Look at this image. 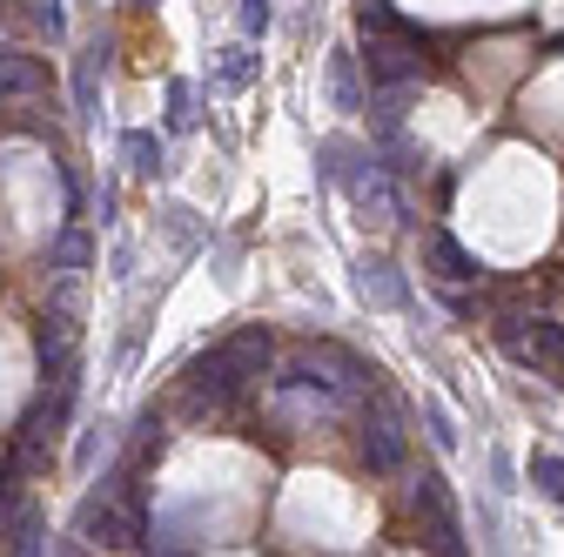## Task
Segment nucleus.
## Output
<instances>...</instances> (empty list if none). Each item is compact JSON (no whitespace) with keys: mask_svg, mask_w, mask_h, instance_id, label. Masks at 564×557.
I'll use <instances>...</instances> for the list:
<instances>
[{"mask_svg":"<svg viewBox=\"0 0 564 557\" xmlns=\"http://www.w3.org/2000/svg\"><path fill=\"white\" fill-rule=\"evenodd\" d=\"M423 28H410V34H370V81L377 88H410L416 75H423Z\"/></svg>","mask_w":564,"mask_h":557,"instance_id":"obj_1","label":"nucleus"},{"mask_svg":"<svg viewBox=\"0 0 564 557\" xmlns=\"http://www.w3.org/2000/svg\"><path fill=\"white\" fill-rule=\"evenodd\" d=\"M416 517H423V544H431L437 557H464V537H457V517H451V498H444V477L423 470L416 477Z\"/></svg>","mask_w":564,"mask_h":557,"instance_id":"obj_2","label":"nucleus"},{"mask_svg":"<svg viewBox=\"0 0 564 557\" xmlns=\"http://www.w3.org/2000/svg\"><path fill=\"white\" fill-rule=\"evenodd\" d=\"M236 390H242V376L229 370V357H223V350L195 357V363H188V376H182V403H188L195 416H202V409H223Z\"/></svg>","mask_w":564,"mask_h":557,"instance_id":"obj_3","label":"nucleus"},{"mask_svg":"<svg viewBox=\"0 0 564 557\" xmlns=\"http://www.w3.org/2000/svg\"><path fill=\"white\" fill-rule=\"evenodd\" d=\"M349 195H357V208H370L377 222H403V195H397L390 168H377V155L357 162V175H349Z\"/></svg>","mask_w":564,"mask_h":557,"instance_id":"obj_4","label":"nucleus"},{"mask_svg":"<svg viewBox=\"0 0 564 557\" xmlns=\"http://www.w3.org/2000/svg\"><path fill=\"white\" fill-rule=\"evenodd\" d=\"M128 531H134V517L121 511V498H115V491L82 504V544H95V550H115V544H128Z\"/></svg>","mask_w":564,"mask_h":557,"instance_id":"obj_5","label":"nucleus"},{"mask_svg":"<svg viewBox=\"0 0 564 557\" xmlns=\"http://www.w3.org/2000/svg\"><path fill=\"white\" fill-rule=\"evenodd\" d=\"M223 357H229V370L249 383V376H262V370H269L275 342H269V329H262V323H249V329H236V336L223 342Z\"/></svg>","mask_w":564,"mask_h":557,"instance_id":"obj_6","label":"nucleus"},{"mask_svg":"<svg viewBox=\"0 0 564 557\" xmlns=\"http://www.w3.org/2000/svg\"><path fill=\"white\" fill-rule=\"evenodd\" d=\"M423 255H431V275H437V283H451V290H457V283H477V262H470V249H464L457 236L437 229L431 242H423Z\"/></svg>","mask_w":564,"mask_h":557,"instance_id":"obj_7","label":"nucleus"},{"mask_svg":"<svg viewBox=\"0 0 564 557\" xmlns=\"http://www.w3.org/2000/svg\"><path fill=\"white\" fill-rule=\"evenodd\" d=\"M357 290H364V303H377V309H403V296H410L403 275H397L383 255H364V262H357Z\"/></svg>","mask_w":564,"mask_h":557,"instance_id":"obj_8","label":"nucleus"},{"mask_svg":"<svg viewBox=\"0 0 564 557\" xmlns=\"http://www.w3.org/2000/svg\"><path fill=\"white\" fill-rule=\"evenodd\" d=\"M41 61L34 54H14V47H0V108L8 101H28V95H41Z\"/></svg>","mask_w":564,"mask_h":557,"instance_id":"obj_9","label":"nucleus"},{"mask_svg":"<svg viewBox=\"0 0 564 557\" xmlns=\"http://www.w3.org/2000/svg\"><path fill=\"white\" fill-rule=\"evenodd\" d=\"M364 463H370L377 477L403 470V430L390 424V416H370V424H364Z\"/></svg>","mask_w":564,"mask_h":557,"instance_id":"obj_10","label":"nucleus"},{"mask_svg":"<svg viewBox=\"0 0 564 557\" xmlns=\"http://www.w3.org/2000/svg\"><path fill=\"white\" fill-rule=\"evenodd\" d=\"M524 370H564V323H551V316H531Z\"/></svg>","mask_w":564,"mask_h":557,"instance_id":"obj_11","label":"nucleus"},{"mask_svg":"<svg viewBox=\"0 0 564 557\" xmlns=\"http://www.w3.org/2000/svg\"><path fill=\"white\" fill-rule=\"evenodd\" d=\"M329 101H336L343 114L370 108V101H364V81H357V54H349V47H336V54H329Z\"/></svg>","mask_w":564,"mask_h":557,"instance_id":"obj_12","label":"nucleus"},{"mask_svg":"<svg viewBox=\"0 0 564 557\" xmlns=\"http://www.w3.org/2000/svg\"><path fill=\"white\" fill-rule=\"evenodd\" d=\"M101 67H108V47H88V54H82V67H75V108H82V114H95Z\"/></svg>","mask_w":564,"mask_h":557,"instance_id":"obj_13","label":"nucleus"},{"mask_svg":"<svg viewBox=\"0 0 564 557\" xmlns=\"http://www.w3.org/2000/svg\"><path fill=\"white\" fill-rule=\"evenodd\" d=\"M357 162H364V155L349 149L343 134H329V142L316 149V168H323V182H349V175H357Z\"/></svg>","mask_w":564,"mask_h":557,"instance_id":"obj_14","label":"nucleus"},{"mask_svg":"<svg viewBox=\"0 0 564 557\" xmlns=\"http://www.w3.org/2000/svg\"><path fill=\"white\" fill-rule=\"evenodd\" d=\"M121 155H128V168H134V175H155V168H162V134L134 128L128 142H121Z\"/></svg>","mask_w":564,"mask_h":557,"instance_id":"obj_15","label":"nucleus"},{"mask_svg":"<svg viewBox=\"0 0 564 557\" xmlns=\"http://www.w3.org/2000/svg\"><path fill=\"white\" fill-rule=\"evenodd\" d=\"M95 262V242H88V229H67L61 242H54V269L61 275H75V269H88Z\"/></svg>","mask_w":564,"mask_h":557,"instance_id":"obj_16","label":"nucleus"},{"mask_svg":"<svg viewBox=\"0 0 564 557\" xmlns=\"http://www.w3.org/2000/svg\"><path fill=\"white\" fill-rule=\"evenodd\" d=\"M364 34H410V21H397V8H390V0H364Z\"/></svg>","mask_w":564,"mask_h":557,"instance_id":"obj_17","label":"nucleus"},{"mask_svg":"<svg viewBox=\"0 0 564 557\" xmlns=\"http://www.w3.org/2000/svg\"><path fill=\"white\" fill-rule=\"evenodd\" d=\"M531 483H538L544 498H557V504H564V457H551V450H544V457H531Z\"/></svg>","mask_w":564,"mask_h":557,"instance_id":"obj_18","label":"nucleus"},{"mask_svg":"<svg viewBox=\"0 0 564 557\" xmlns=\"http://www.w3.org/2000/svg\"><path fill=\"white\" fill-rule=\"evenodd\" d=\"M269 21H275V8H269V0H236V28H242L249 41H256Z\"/></svg>","mask_w":564,"mask_h":557,"instance_id":"obj_19","label":"nucleus"},{"mask_svg":"<svg viewBox=\"0 0 564 557\" xmlns=\"http://www.w3.org/2000/svg\"><path fill=\"white\" fill-rule=\"evenodd\" d=\"M256 67H262V61H256L249 47H229V61H223V81H229V88H242V81H256Z\"/></svg>","mask_w":564,"mask_h":557,"instance_id":"obj_20","label":"nucleus"},{"mask_svg":"<svg viewBox=\"0 0 564 557\" xmlns=\"http://www.w3.org/2000/svg\"><path fill=\"white\" fill-rule=\"evenodd\" d=\"M169 121H175V128H188V121H195V108H188V81H175V88H169Z\"/></svg>","mask_w":564,"mask_h":557,"instance_id":"obj_21","label":"nucleus"},{"mask_svg":"<svg viewBox=\"0 0 564 557\" xmlns=\"http://www.w3.org/2000/svg\"><path fill=\"white\" fill-rule=\"evenodd\" d=\"M14 557H41V517H34V511L21 517V544H14Z\"/></svg>","mask_w":564,"mask_h":557,"instance_id":"obj_22","label":"nucleus"},{"mask_svg":"<svg viewBox=\"0 0 564 557\" xmlns=\"http://www.w3.org/2000/svg\"><path fill=\"white\" fill-rule=\"evenodd\" d=\"M423 416H431V437H437V450H451V444H457V430H451V416H444L437 403H431V409H423Z\"/></svg>","mask_w":564,"mask_h":557,"instance_id":"obj_23","label":"nucleus"},{"mask_svg":"<svg viewBox=\"0 0 564 557\" xmlns=\"http://www.w3.org/2000/svg\"><path fill=\"white\" fill-rule=\"evenodd\" d=\"M34 21H41L47 34H61V0H41V8H34Z\"/></svg>","mask_w":564,"mask_h":557,"instance_id":"obj_24","label":"nucleus"},{"mask_svg":"<svg viewBox=\"0 0 564 557\" xmlns=\"http://www.w3.org/2000/svg\"><path fill=\"white\" fill-rule=\"evenodd\" d=\"M149 8H155V0H149Z\"/></svg>","mask_w":564,"mask_h":557,"instance_id":"obj_25","label":"nucleus"}]
</instances>
